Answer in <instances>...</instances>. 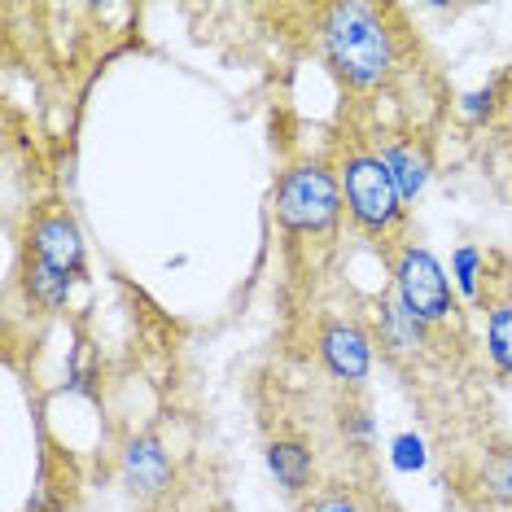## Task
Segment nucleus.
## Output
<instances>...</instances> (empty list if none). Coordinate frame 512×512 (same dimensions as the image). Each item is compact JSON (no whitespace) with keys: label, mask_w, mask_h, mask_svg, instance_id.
Returning a JSON list of instances; mask_svg holds the SVG:
<instances>
[{"label":"nucleus","mask_w":512,"mask_h":512,"mask_svg":"<svg viewBox=\"0 0 512 512\" xmlns=\"http://www.w3.org/2000/svg\"><path fill=\"white\" fill-rule=\"evenodd\" d=\"M394 464H399L403 473L421 469V464H425V442L416 434H399V438H394Z\"/></svg>","instance_id":"obj_15"},{"label":"nucleus","mask_w":512,"mask_h":512,"mask_svg":"<svg viewBox=\"0 0 512 512\" xmlns=\"http://www.w3.org/2000/svg\"><path fill=\"white\" fill-rule=\"evenodd\" d=\"M342 184L324 162H294L276 180V219L302 237H324L342 219Z\"/></svg>","instance_id":"obj_3"},{"label":"nucleus","mask_w":512,"mask_h":512,"mask_svg":"<svg viewBox=\"0 0 512 512\" xmlns=\"http://www.w3.org/2000/svg\"><path fill=\"white\" fill-rule=\"evenodd\" d=\"M482 110L486 114L495 110V84L482 88V92H473V97H464V114H469V119H482Z\"/></svg>","instance_id":"obj_18"},{"label":"nucleus","mask_w":512,"mask_h":512,"mask_svg":"<svg viewBox=\"0 0 512 512\" xmlns=\"http://www.w3.org/2000/svg\"><path fill=\"white\" fill-rule=\"evenodd\" d=\"M320 53L346 88H377L394 71V31L386 9L364 0L320 9Z\"/></svg>","instance_id":"obj_1"},{"label":"nucleus","mask_w":512,"mask_h":512,"mask_svg":"<svg viewBox=\"0 0 512 512\" xmlns=\"http://www.w3.org/2000/svg\"><path fill=\"white\" fill-rule=\"evenodd\" d=\"M302 512H368L364 508V499H359L351 486H342V482H333V486H324V491H316L302 504Z\"/></svg>","instance_id":"obj_13"},{"label":"nucleus","mask_w":512,"mask_h":512,"mask_svg":"<svg viewBox=\"0 0 512 512\" xmlns=\"http://www.w3.org/2000/svg\"><path fill=\"white\" fill-rule=\"evenodd\" d=\"M377 154L386 158L390 176H394V184H399L403 206H412L416 197H421L425 180H429V149H425V141L421 136H390Z\"/></svg>","instance_id":"obj_8"},{"label":"nucleus","mask_w":512,"mask_h":512,"mask_svg":"<svg viewBox=\"0 0 512 512\" xmlns=\"http://www.w3.org/2000/svg\"><path fill=\"white\" fill-rule=\"evenodd\" d=\"M123 477L132 491L141 495H158L171 486V477H176V464H171V456L162 451L158 438H132L123 451Z\"/></svg>","instance_id":"obj_7"},{"label":"nucleus","mask_w":512,"mask_h":512,"mask_svg":"<svg viewBox=\"0 0 512 512\" xmlns=\"http://www.w3.org/2000/svg\"><path fill=\"white\" fill-rule=\"evenodd\" d=\"M486 355L491 364L512 377V294L491 302V320H486Z\"/></svg>","instance_id":"obj_12"},{"label":"nucleus","mask_w":512,"mask_h":512,"mask_svg":"<svg viewBox=\"0 0 512 512\" xmlns=\"http://www.w3.org/2000/svg\"><path fill=\"white\" fill-rule=\"evenodd\" d=\"M477 272H482V254H477L473 246H464L456 254V276H460V289L464 294H477Z\"/></svg>","instance_id":"obj_16"},{"label":"nucleus","mask_w":512,"mask_h":512,"mask_svg":"<svg viewBox=\"0 0 512 512\" xmlns=\"http://www.w3.org/2000/svg\"><path fill=\"white\" fill-rule=\"evenodd\" d=\"M342 434H355V438L372 434V421H368L364 407H342Z\"/></svg>","instance_id":"obj_17"},{"label":"nucleus","mask_w":512,"mask_h":512,"mask_svg":"<svg viewBox=\"0 0 512 512\" xmlns=\"http://www.w3.org/2000/svg\"><path fill=\"white\" fill-rule=\"evenodd\" d=\"M27 250L40 254L44 263H53L57 272H66L71 281H75V276H84V232H79L71 211H44V215H36Z\"/></svg>","instance_id":"obj_6"},{"label":"nucleus","mask_w":512,"mask_h":512,"mask_svg":"<svg viewBox=\"0 0 512 512\" xmlns=\"http://www.w3.org/2000/svg\"><path fill=\"white\" fill-rule=\"evenodd\" d=\"M267 469H272V477L289 495H302L311 486V473H316V456H311L307 442L276 438V442H267Z\"/></svg>","instance_id":"obj_9"},{"label":"nucleus","mask_w":512,"mask_h":512,"mask_svg":"<svg viewBox=\"0 0 512 512\" xmlns=\"http://www.w3.org/2000/svg\"><path fill=\"white\" fill-rule=\"evenodd\" d=\"M316 351L320 364L333 372L342 386H364L368 372H372V337L359 329L355 320L329 316L316 333Z\"/></svg>","instance_id":"obj_5"},{"label":"nucleus","mask_w":512,"mask_h":512,"mask_svg":"<svg viewBox=\"0 0 512 512\" xmlns=\"http://www.w3.org/2000/svg\"><path fill=\"white\" fill-rule=\"evenodd\" d=\"M394 298L412 311L425 329L434 324H447L456 302H451V281L442 272V263L429 254L425 246H403L399 259H394Z\"/></svg>","instance_id":"obj_4"},{"label":"nucleus","mask_w":512,"mask_h":512,"mask_svg":"<svg viewBox=\"0 0 512 512\" xmlns=\"http://www.w3.org/2000/svg\"><path fill=\"white\" fill-rule=\"evenodd\" d=\"M31 512H57L53 504H44V499H36V504H31Z\"/></svg>","instance_id":"obj_19"},{"label":"nucleus","mask_w":512,"mask_h":512,"mask_svg":"<svg viewBox=\"0 0 512 512\" xmlns=\"http://www.w3.org/2000/svg\"><path fill=\"white\" fill-rule=\"evenodd\" d=\"M482 482L499 504H512V456H491L482 469Z\"/></svg>","instance_id":"obj_14"},{"label":"nucleus","mask_w":512,"mask_h":512,"mask_svg":"<svg viewBox=\"0 0 512 512\" xmlns=\"http://www.w3.org/2000/svg\"><path fill=\"white\" fill-rule=\"evenodd\" d=\"M381 342L390 346L394 355H403V351H416L421 346V333H425V324L412 316V311L403 307L399 298H381Z\"/></svg>","instance_id":"obj_11"},{"label":"nucleus","mask_w":512,"mask_h":512,"mask_svg":"<svg viewBox=\"0 0 512 512\" xmlns=\"http://www.w3.org/2000/svg\"><path fill=\"white\" fill-rule=\"evenodd\" d=\"M337 184H342V202L351 219L368 237H386L407 219V206L399 197V184H394L386 158L368 145H351L342 158H337Z\"/></svg>","instance_id":"obj_2"},{"label":"nucleus","mask_w":512,"mask_h":512,"mask_svg":"<svg viewBox=\"0 0 512 512\" xmlns=\"http://www.w3.org/2000/svg\"><path fill=\"white\" fill-rule=\"evenodd\" d=\"M22 285H27V294L40 302L44 311H62L66 298H71V276L57 272L53 263H44L40 254L27 250V267H22Z\"/></svg>","instance_id":"obj_10"}]
</instances>
